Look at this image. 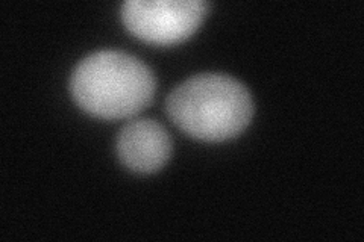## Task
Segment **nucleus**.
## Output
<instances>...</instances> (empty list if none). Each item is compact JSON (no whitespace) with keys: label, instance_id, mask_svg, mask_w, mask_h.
<instances>
[{"label":"nucleus","instance_id":"1","mask_svg":"<svg viewBox=\"0 0 364 242\" xmlns=\"http://www.w3.org/2000/svg\"><path fill=\"white\" fill-rule=\"evenodd\" d=\"M166 111L178 128L200 141H225L240 135L254 117V100L240 80L202 73L179 84L166 99Z\"/></svg>","mask_w":364,"mask_h":242},{"label":"nucleus","instance_id":"2","mask_svg":"<svg viewBox=\"0 0 364 242\" xmlns=\"http://www.w3.org/2000/svg\"><path fill=\"white\" fill-rule=\"evenodd\" d=\"M156 80L139 57L119 50H100L76 65L70 77L75 101L105 120L129 119L154 99Z\"/></svg>","mask_w":364,"mask_h":242},{"label":"nucleus","instance_id":"3","mask_svg":"<svg viewBox=\"0 0 364 242\" xmlns=\"http://www.w3.org/2000/svg\"><path fill=\"white\" fill-rule=\"evenodd\" d=\"M208 8L203 0H128L122 6V20L136 38L168 45L193 35Z\"/></svg>","mask_w":364,"mask_h":242},{"label":"nucleus","instance_id":"4","mask_svg":"<svg viewBox=\"0 0 364 242\" xmlns=\"http://www.w3.org/2000/svg\"><path fill=\"white\" fill-rule=\"evenodd\" d=\"M116 148L124 167L147 175L166 165L172 155V138L159 121L135 119L120 129Z\"/></svg>","mask_w":364,"mask_h":242}]
</instances>
